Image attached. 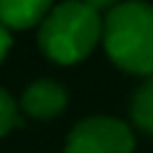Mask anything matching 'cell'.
Masks as SVG:
<instances>
[{"label":"cell","mask_w":153,"mask_h":153,"mask_svg":"<svg viewBox=\"0 0 153 153\" xmlns=\"http://www.w3.org/2000/svg\"><path fill=\"white\" fill-rule=\"evenodd\" d=\"M102 44L115 66L153 76V5L120 3L102 18Z\"/></svg>","instance_id":"6da1fadb"},{"label":"cell","mask_w":153,"mask_h":153,"mask_svg":"<svg viewBox=\"0 0 153 153\" xmlns=\"http://www.w3.org/2000/svg\"><path fill=\"white\" fill-rule=\"evenodd\" d=\"M102 38V16L92 3H61L38 26V46L56 64H76Z\"/></svg>","instance_id":"7a4b0ae2"},{"label":"cell","mask_w":153,"mask_h":153,"mask_svg":"<svg viewBox=\"0 0 153 153\" xmlns=\"http://www.w3.org/2000/svg\"><path fill=\"white\" fill-rule=\"evenodd\" d=\"M133 151H135V138L123 120L110 117V115H92L69 130L64 153H133Z\"/></svg>","instance_id":"3957f363"},{"label":"cell","mask_w":153,"mask_h":153,"mask_svg":"<svg viewBox=\"0 0 153 153\" xmlns=\"http://www.w3.org/2000/svg\"><path fill=\"white\" fill-rule=\"evenodd\" d=\"M21 107L36 120H51L64 112L66 107V89L54 79H36L28 84L21 97Z\"/></svg>","instance_id":"277c9868"},{"label":"cell","mask_w":153,"mask_h":153,"mask_svg":"<svg viewBox=\"0 0 153 153\" xmlns=\"http://www.w3.org/2000/svg\"><path fill=\"white\" fill-rule=\"evenodd\" d=\"M51 5L46 0H0V23L8 31H26L41 26Z\"/></svg>","instance_id":"5b68a950"},{"label":"cell","mask_w":153,"mask_h":153,"mask_svg":"<svg viewBox=\"0 0 153 153\" xmlns=\"http://www.w3.org/2000/svg\"><path fill=\"white\" fill-rule=\"evenodd\" d=\"M130 115L140 130L153 135V76H148L146 82L135 89L130 102Z\"/></svg>","instance_id":"8992f818"},{"label":"cell","mask_w":153,"mask_h":153,"mask_svg":"<svg viewBox=\"0 0 153 153\" xmlns=\"http://www.w3.org/2000/svg\"><path fill=\"white\" fill-rule=\"evenodd\" d=\"M18 123V105L5 89H0V138L16 128Z\"/></svg>","instance_id":"52a82bcc"},{"label":"cell","mask_w":153,"mask_h":153,"mask_svg":"<svg viewBox=\"0 0 153 153\" xmlns=\"http://www.w3.org/2000/svg\"><path fill=\"white\" fill-rule=\"evenodd\" d=\"M13 46V38H10V31H8L3 23H0V64H3V59L8 56V51H10Z\"/></svg>","instance_id":"ba28073f"}]
</instances>
